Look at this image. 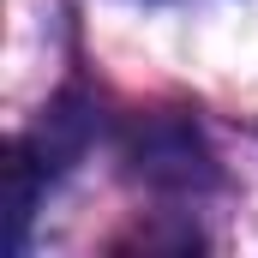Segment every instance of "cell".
Returning a JSON list of instances; mask_svg holds the SVG:
<instances>
[{
	"mask_svg": "<svg viewBox=\"0 0 258 258\" xmlns=\"http://www.w3.org/2000/svg\"><path fill=\"white\" fill-rule=\"evenodd\" d=\"M0 174H6V246L18 252L24 246V222H30V204H36V162H30V144H6V162H0Z\"/></svg>",
	"mask_w": 258,
	"mask_h": 258,
	"instance_id": "6da1fadb",
	"label": "cell"
}]
</instances>
